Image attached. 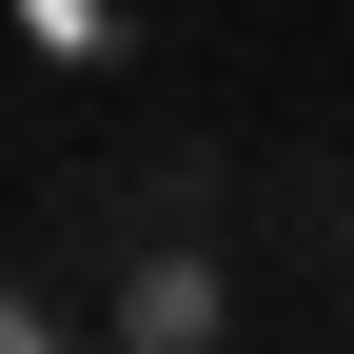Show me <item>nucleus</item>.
<instances>
[{
	"mask_svg": "<svg viewBox=\"0 0 354 354\" xmlns=\"http://www.w3.org/2000/svg\"><path fill=\"white\" fill-rule=\"evenodd\" d=\"M0 354H79V315H0Z\"/></svg>",
	"mask_w": 354,
	"mask_h": 354,
	"instance_id": "f03ea898",
	"label": "nucleus"
},
{
	"mask_svg": "<svg viewBox=\"0 0 354 354\" xmlns=\"http://www.w3.org/2000/svg\"><path fill=\"white\" fill-rule=\"evenodd\" d=\"M335 354H354V335H335Z\"/></svg>",
	"mask_w": 354,
	"mask_h": 354,
	"instance_id": "7ed1b4c3",
	"label": "nucleus"
},
{
	"mask_svg": "<svg viewBox=\"0 0 354 354\" xmlns=\"http://www.w3.org/2000/svg\"><path fill=\"white\" fill-rule=\"evenodd\" d=\"M216 315H236L216 256H138V276H118V354H216Z\"/></svg>",
	"mask_w": 354,
	"mask_h": 354,
	"instance_id": "f257e3e1",
	"label": "nucleus"
}]
</instances>
